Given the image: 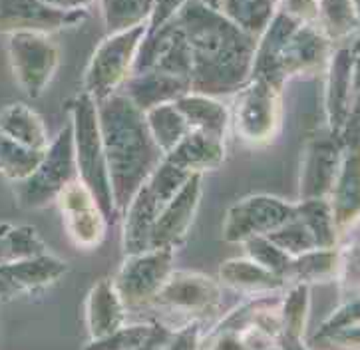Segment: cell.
Segmentation results:
<instances>
[{"mask_svg": "<svg viewBox=\"0 0 360 350\" xmlns=\"http://www.w3.org/2000/svg\"><path fill=\"white\" fill-rule=\"evenodd\" d=\"M191 54V92L205 96L237 93L251 80L257 38L199 0L177 14Z\"/></svg>", "mask_w": 360, "mask_h": 350, "instance_id": "1", "label": "cell"}, {"mask_svg": "<svg viewBox=\"0 0 360 350\" xmlns=\"http://www.w3.org/2000/svg\"><path fill=\"white\" fill-rule=\"evenodd\" d=\"M105 167L117 217L131 195L163 162L162 150L151 140L146 114L126 93H114L98 104Z\"/></svg>", "mask_w": 360, "mask_h": 350, "instance_id": "2", "label": "cell"}, {"mask_svg": "<svg viewBox=\"0 0 360 350\" xmlns=\"http://www.w3.org/2000/svg\"><path fill=\"white\" fill-rule=\"evenodd\" d=\"M333 42L319 24L299 22L277 11L265 32L257 38L251 78L265 80L283 90L290 78L316 76L326 70Z\"/></svg>", "mask_w": 360, "mask_h": 350, "instance_id": "3", "label": "cell"}, {"mask_svg": "<svg viewBox=\"0 0 360 350\" xmlns=\"http://www.w3.org/2000/svg\"><path fill=\"white\" fill-rule=\"evenodd\" d=\"M70 116L76 175L82 183L90 189V193L98 201L108 223H114L117 213L114 207L108 167H105L102 131H100V119H98V102L92 96L80 92L70 102Z\"/></svg>", "mask_w": 360, "mask_h": 350, "instance_id": "4", "label": "cell"}, {"mask_svg": "<svg viewBox=\"0 0 360 350\" xmlns=\"http://www.w3.org/2000/svg\"><path fill=\"white\" fill-rule=\"evenodd\" d=\"M189 174L177 169L167 162H162L151 175L131 195L124 209L122 227V249L124 255H138L150 249V233L155 219L162 215L169 199L186 183Z\"/></svg>", "mask_w": 360, "mask_h": 350, "instance_id": "5", "label": "cell"}, {"mask_svg": "<svg viewBox=\"0 0 360 350\" xmlns=\"http://www.w3.org/2000/svg\"><path fill=\"white\" fill-rule=\"evenodd\" d=\"M143 40L146 24L134 26L126 32L105 36L96 46L84 70L82 92L92 96L98 104L120 92L134 72Z\"/></svg>", "mask_w": 360, "mask_h": 350, "instance_id": "6", "label": "cell"}, {"mask_svg": "<svg viewBox=\"0 0 360 350\" xmlns=\"http://www.w3.org/2000/svg\"><path fill=\"white\" fill-rule=\"evenodd\" d=\"M76 160H74V138L72 126L58 131L54 140H50L42 162L38 164L32 175L16 183V199L24 209H42L54 203L60 191L74 181Z\"/></svg>", "mask_w": 360, "mask_h": 350, "instance_id": "7", "label": "cell"}, {"mask_svg": "<svg viewBox=\"0 0 360 350\" xmlns=\"http://www.w3.org/2000/svg\"><path fill=\"white\" fill-rule=\"evenodd\" d=\"M229 116L231 128L245 143L269 145L281 131V90L265 80L251 78L235 93V104L229 110Z\"/></svg>", "mask_w": 360, "mask_h": 350, "instance_id": "8", "label": "cell"}, {"mask_svg": "<svg viewBox=\"0 0 360 350\" xmlns=\"http://www.w3.org/2000/svg\"><path fill=\"white\" fill-rule=\"evenodd\" d=\"M8 60L16 84L26 96L46 92L60 66V46L52 34L12 32L8 34Z\"/></svg>", "mask_w": 360, "mask_h": 350, "instance_id": "9", "label": "cell"}, {"mask_svg": "<svg viewBox=\"0 0 360 350\" xmlns=\"http://www.w3.org/2000/svg\"><path fill=\"white\" fill-rule=\"evenodd\" d=\"M175 249H148L128 255L112 279L117 294L128 311H140L153 303L163 283L174 271Z\"/></svg>", "mask_w": 360, "mask_h": 350, "instance_id": "10", "label": "cell"}, {"mask_svg": "<svg viewBox=\"0 0 360 350\" xmlns=\"http://www.w3.org/2000/svg\"><path fill=\"white\" fill-rule=\"evenodd\" d=\"M326 129L342 140L349 122L356 116L359 100V50L342 46L330 54L325 70Z\"/></svg>", "mask_w": 360, "mask_h": 350, "instance_id": "11", "label": "cell"}, {"mask_svg": "<svg viewBox=\"0 0 360 350\" xmlns=\"http://www.w3.org/2000/svg\"><path fill=\"white\" fill-rule=\"evenodd\" d=\"M295 217V203L267 193L239 199L225 213L223 237L227 243H243L251 237L273 233Z\"/></svg>", "mask_w": 360, "mask_h": 350, "instance_id": "12", "label": "cell"}, {"mask_svg": "<svg viewBox=\"0 0 360 350\" xmlns=\"http://www.w3.org/2000/svg\"><path fill=\"white\" fill-rule=\"evenodd\" d=\"M219 303V280L198 271H172L151 304L165 313L186 316L189 323L211 315Z\"/></svg>", "mask_w": 360, "mask_h": 350, "instance_id": "13", "label": "cell"}, {"mask_svg": "<svg viewBox=\"0 0 360 350\" xmlns=\"http://www.w3.org/2000/svg\"><path fill=\"white\" fill-rule=\"evenodd\" d=\"M54 203L58 205L64 229L74 245L90 251L104 243L105 229L110 223L90 189L78 177L60 191Z\"/></svg>", "mask_w": 360, "mask_h": 350, "instance_id": "14", "label": "cell"}, {"mask_svg": "<svg viewBox=\"0 0 360 350\" xmlns=\"http://www.w3.org/2000/svg\"><path fill=\"white\" fill-rule=\"evenodd\" d=\"M88 11H58L44 0H0V32H60L78 28Z\"/></svg>", "mask_w": 360, "mask_h": 350, "instance_id": "15", "label": "cell"}, {"mask_svg": "<svg viewBox=\"0 0 360 350\" xmlns=\"http://www.w3.org/2000/svg\"><path fill=\"white\" fill-rule=\"evenodd\" d=\"M342 153L345 143L335 138L328 129H325L323 134H314L307 141L299 175L301 199L330 197L342 162Z\"/></svg>", "mask_w": 360, "mask_h": 350, "instance_id": "16", "label": "cell"}, {"mask_svg": "<svg viewBox=\"0 0 360 350\" xmlns=\"http://www.w3.org/2000/svg\"><path fill=\"white\" fill-rule=\"evenodd\" d=\"M201 193H203V175L191 174L153 223L150 233V249L167 247L177 251V247L184 245L193 219L198 215Z\"/></svg>", "mask_w": 360, "mask_h": 350, "instance_id": "17", "label": "cell"}, {"mask_svg": "<svg viewBox=\"0 0 360 350\" xmlns=\"http://www.w3.org/2000/svg\"><path fill=\"white\" fill-rule=\"evenodd\" d=\"M140 70H158L191 82V54L177 18L143 40L134 66V72Z\"/></svg>", "mask_w": 360, "mask_h": 350, "instance_id": "18", "label": "cell"}, {"mask_svg": "<svg viewBox=\"0 0 360 350\" xmlns=\"http://www.w3.org/2000/svg\"><path fill=\"white\" fill-rule=\"evenodd\" d=\"M68 273V263L52 253L32 259H20L0 265V299L50 289Z\"/></svg>", "mask_w": 360, "mask_h": 350, "instance_id": "19", "label": "cell"}, {"mask_svg": "<svg viewBox=\"0 0 360 350\" xmlns=\"http://www.w3.org/2000/svg\"><path fill=\"white\" fill-rule=\"evenodd\" d=\"M227 157V140L205 131L189 129L172 152L163 155V162L172 164L186 174H201L219 169Z\"/></svg>", "mask_w": 360, "mask_h": 350, "instance_id": "20", "label": "cell"}, {"mask_svg": "<svg viewBox=\"0 0 360 350\" xmlns=\"http://www.w3.org/2000/svg\"><path fill=\"white\" fill-rule=\"evenodd\" d=\"M330 207L338 235L356 229L359 223V140L345 141V153L330 193Z\"/></svg>", "mask_w": 360, "mask_h": 350, "instance_id": "21", "label": "cell"}, {"mask_svg": "<svg viewBox=\"0 0 360 350\" xmlns=\"http://www.w3.org/2000/svg\"><path fill=\"white\" fill-rule=\"evenodd\" d=\"M126 313L128 309L122 303L112 279L96 280L84 304V316H86V328L90 340L104 339L114 330L124 327Z\"/></svg>", "mask_w": 360, "mask_h": 350, "instance_id": "22", "label": "cell"}, {"mask_svg": "<svg viewBox=\"0 0 360 350\" xmlns=\"http://www.w3.org/2000/svg\"><path fill=\"white\" fill-rule=\"evenodd\" d=\"M191 92V82L187 78L163 74L158 70L134 72L126 82V96L141 112L167 102H175L177 98Z\"/></svg>", "mask_w": 360, "mask_h": 350, "instance_id": "23", "label": "cell"}, {"mask_svg": "<svg viewBox=\"0 0 360 350\" xmlns=\"http://www.w3.org/2000/svg\"><path fill=\"white\" fill-rule=\"evenodd\" d=\"M219 285H225L237 292H243L247 297L275 294L287 289L285 280L261 265H257L255 261H251L249 257L223 261L219 265Z\"/></svg>", "mask_w": 360, "mask_h": 350, "instance_id": "24", "label": "cell"}, {"mask_svg": "<svg viewBox=\"0 0 360 350\" xmlns=\"http://www.w3.org/2000/svg\"><path fill=\"white\" fill-rule=\"evenodd\" d=\"M174 104L179 110V114L186 117L189 129L205 131L221 140H227L231 129V116H229V108L219 98L189 92L177 98Z\"/></svg>", "mask_w": 360, "mask_h": 350, "instance_id": "25", "label": "cell"}, {"mask_svg": "<svg viewBox=\"0 0 360 350\" xmlns=\"http://www.w3.org/2000/svg\"><path fill=\"white\" fill-rule=\"evenodd\" d=\"M342 268V251L340 247L333 249H313L302 255L290 259L287 273H285V285H309L313 287L316 283H328L338 279Z\"/></svg>", "mask_w": 360, "mask_h": 350, "instance_id": "26", "label": "cell"}, {"mask_svg": "<svg viewBox=\"0 0 360 350\" xmlns=\"http://www.w3.org/2000/svg\"><path fill=\"white\" fill-rule=\"evenodd\" d=\"M0 134L40 152H46L50 143L44 119L30 105L22 102H16L0 110Z\"/></svg>", "mask_w": 360, "mask_h": 350, "instance_id": "27", "label": "cell"}, {"mask_svg": "<svg viewBox=\"0 0 360 350\" xmlns=\"http://www.w3.org/2000/svg\"><path fill=\"white\" fill-rule=\"evenodd\" d=\"M313 344H333L337 349L359 350V297H352L319 327Z\"/></svg>", "mask_w": 360, "mask_h": 350, "instance_id": "28", "label": "cell"}, {"mask_svg": "<svg viewBox=\"0 0 360 350\" xmlns=\"http://www.w3.org/2000/svg\"><path fill=\"white\" fill-rule=\"evenodd\" d=\"M295 215L311 229L319 249H333L340 245V235L335 225V215L328 199H299L295 203Z\"/></svg>", "mask_w": 360, "mask_h": 350, "instance_id": "29", "label": "cell"}, {"mask_svg": "<svg viewBox=\"0 0 360 350\" xmlns=\"http://www.w3.org/2000/svg\"><path fill=\"white\" fill-rule=\"evenodd\" d=\"M277 11V0H221L219 6L235 26L255 38L265 32Z\"/></svg>", "mask_w": 360, "mask_h": 350, "instance_id": "30", "label": "cell"}, {"mask_svg": "<svg viewBox=\"0 0 360 350\" xmlns=\"http://www.w3.org/2000/svg\"><path fill=\"white\" fill-rule=\"evenodd\" d=\"M48 253L46 243L32 225L0 223V265Z\"/></svg>", "mask_w": 360, "mask_h": 350, "instance_id": "31", "label": "cell"}, {"mask_svg": "<svg viewBox=\"0 0 360 350\" xmlns=\"http://www.w3.org/2000/svg\"><path fill=\"white\" fill-rule=\"evenodd\" d=\"M143 114H146V124L150 129L151 140L155 141V145L162 150L163 155L172 152L189 131L186 117L179 114L174 102L155 105Z\"/></svg>", "mask_w": 360, "mask_h": 350, "instance_id": "32", "label": "cell"}, {"mask_svg": "<svg viewBox=\"0 0 360 350\" xmlns=\"http://www.w3.org/2000/svg\"><path fill=\"white\" fill-rule=\"evenodd\" d=\"M319 26L330 42L352 38L359 32L356 0H319Z\"/></svg>", "mask_w": 360, "mask_h": 350, "instance_id": "33", "label": "cell"}, {"mask_svg": "<svg viewBox=\"0 0 360 350\" xmlns=\"http://www.w3.org/2000/svg\"><path fill=\"white\" fill-rule=\"evenodd\" d=\"M309 313H311V287L309 285L287 287L279 303L281 337L304 339Z\"/></svg>", "mask_w": 360, "mask_h": 350, "instance_id": "34", "label": "cell"}, {"mask_svg": "<svg viewBox=\"0 0 360 350\" xmlns=\"http://www.w3.org/2000/svg\"><path fill=\"white\" fill-rule=\"evenodd\" d=\"M153 0H100L105 36L126 32L148 22Z\"/></svg>", "mask_w": 360, "mask_h": 350, "instance_id": "35", "label": "cell"}, {"mask_svg": "<svg viewBox=\"0 0 360 350\" xmlns=\"http://www.w3.org/2000/svg\"><path fill=\"white\" fill-rule=\"evenodd\" d=\"M46 152L32 150L0 134V175L12 183H20L32 175Z\"/></svg>", "mask_w": 360, "mask_h": 350, "instance_id": "36", "label": "cell"}, {"mask_svg": "<svg viewBox=\"0 0 360 350\" xmlns=\"http://www.w3.org/2000/svg\"><path fill=\"white\" fill-rule=\"evenodd\" d=\"M245 249V257H249L251 261H255L257 265H261L263 268H267L271 271L273 275H277V277H285V273H287V267H289L290 263V255H287L283 249L275 245L269 237L265 235H259V237H251V239H247L241 243ZM287 287V285H285Z\"/></svg>", "mask_w": 360, "mask_h": 350, "instance_id": "37", "label": "cell"}, {"mask_svg": "<svg viewBox=\"0 0 360 350\" xmlns=\"http://www.w3.org/2000/svg\"><path fill=\"white\" fill-rule=\"evenodd\" d=\"M265 237H269L275 245L283 249L290 257H297V255H302L307 251L319 249L311 229L297 215L285 225H281L279 229H275L273 233L265 235Z\"/></svg>", "mask_w": 360, "mask_h": 350, "instance_id": "38", "label": "cell"}, {"mask_svg": "<svg viewBox=\"0 0 360 350\" xmlns=\"http://www.w3.org/2000/svg\"><path fill=\"white\" fill-rule=\"evenodd\" d=\"M153 323H138L117 328L104 339L90 340L82 350H134L150 337Z\"/></svg>", "mask_w": 360, "mask_h": 350, "instance_id": "39", "label": "cell"}, {"mask_svg": "<svg viewBox=\"0 0 360 350\" xmlns=\"http://www.w3.org/2000/svg\"><path fill=\"white\" fill-rule=\"evenodd\" d=\"M189 0H153L148 22H146V38L155 34L165 24L177 18V14L184 11Z\"/></svg>", "mask_w": 360, "mask_h": 350, "instance_id": "40", "label": "cell"}, {"mask_svg": "<svg viewBox=\"0 0 360 350\" xmlns=\"http://www.w3.org/2000/svg\"><path fill=\"white\" fill-rule=\"evenodd\" d=\"M201 330L198 320H189L184 327L172 330L163 350H201Z\"/></svg>", "mask_w": 360, "mask_h": 350, "instance_id": "41", "label": "cell"}, {"mask_svg": "<svg viewBox=\"0 0 360 350\" xmlns=\"http://www.w3.org/2000/svg\"><path fill=\"white\" fill-rule=\"evenodd\" d=\"M277 6L299 22L319 24V0H277Z\"/></svg>", "mask_w": 360, "mask_h": 350, "instance_id": "42", "label": "cell"}, {"mask_svg": "<svg viewBox=\"0 0 360 350\" xmlns=\"http://www.w3.org/2000/svg\"><path fill=\"white\" fill-rule=\"evenodd\" d=\"M169 337H172V328L163 327L162 323H153L150 337L134 350H163V346H165V342H167Z\"/></svg>", "mask_w": 360, "mask_h": 350, "instance_id": "43", "label": "cell"}, {"mask_svg": "<svg viewBox=\"0 0 360 350\" xmlns=\"http://www.w3.org/2000/svg\"><path fill=\"white\" fill-rule=\"evenodd\" d=\"M58 11H88L96 0H44Z\"/></svg>", "mask_w": 360, "mask_h": 350, "instance_id": "44", "label": "cell"}, {"mask_svg": "<svg viewBox=\"0 0 360 350\" xmlns=\"http://www.w3.org/2000/svg\"><path fill=\"white\" fill-rule=\"evenodd\" d=\"M277 350H311L307 346L304 339H295V337H279Z\"/></svg>", "mask_w": 360, "mask_h": 350, "instance_id": "45", "label": "cell"}, {"mask_svg": "<svg viewBox=\"0 0 360 350\" xmlns=\"http://www.w3.org/2000/svg\"><path fill=\"white\" fill-rule=\"evenodd\" d=\"M199 2H203L205 6L215 8V11H219V6H221V0H199Z\"/></svg>", "mask_w": 360, "mask_h": 350, "instance_id": "46", "label": "cell"}]
</instances>
